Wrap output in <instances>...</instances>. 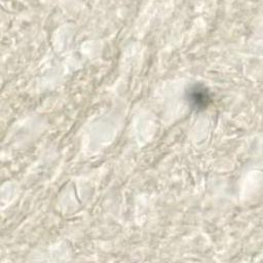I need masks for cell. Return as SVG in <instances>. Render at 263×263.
<instances>
[{
	"mask_svg": "<svg viewBox=\"0 0 263 263\" xmlns=\"http://www.w3.org/2000/svg\"><path fill=\"white\" fill-rule=\"evenodd\" d=\"M189 99L196 107H203L207 105V101L209 97L205 89L201 90L199 87H196L190 91Z\"/></svg>",
	"mask_w": 263,
	"mask_h": 263,
	"instance_id": "6da1fadb",
	"label": "cell"
}]
</instances>
